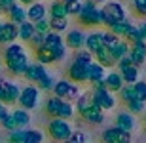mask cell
<instances>
[{"label":"cell","mask_w":146,"mask_h":143,"mask_svg":"<svg viewBox=\"0 0 146 143\" xmlns=\"http://www.w3.org/2000/svg\"><path fill=\"white\" fill-rule=\"evenodd\" d=\"M49 15H51V19H66L68 17V11H66L65 2L55 0L53 4L49 6Z\"/></svg>","instance_id":"d4e9b609"},{"label":"cell","mask_w":146,"mask_h":143,"mask_svg":"<svg viewBox=\"0 0 146 143\" xmlns=\"http://www.w3.org/2000/svg\"><path fill=\"white\" fill-rule=\"evenodd\" d=\"M66 27H68V19H49V29H51V33L61 34L63 31H66Z\"/></svg>","instance_id":"e575fe53"},{"label":"cell","mask_w":146,"mask_h":143,"mask_svg":"<svg viewBox=\"0 0 146 143\" xmlns=\"http://www.w3.org/2000/svg\"><path fill=\"white\" fill-rule=\"evenodd\" d=\"M4 90H6V80H0V103L4 101Z\"/></svg>","instance_id":"f5cc1de1"},{"label":"cell","mask_w":146,"mask_h":143,"mask_svg":"<svg viewBox=\"0 0 146 143\" xmlns=\"http://www.w3.org/2000/svg\"><path fill=\"white\" fill-rule=\"evenodd\" d=\"M68 78L72 82H87V65L80 61H72L68 65Z\"/></svg>","instance_id":"8fae6325"},{"label":"cell","mask_w":146,"mask_h":143,"mask_svg":"<svg viewBox=\"0 0 146 143\" xmlns=\"http://www.w3.org/2000/svg\"><path fill=\"white\" fill-rule=\"evenodd\" d=\"M61 2H65V4H68V2H76V0H61Z\"/></svg>","instance_id":"6f0895ef"},{"label":"cell","mask_w":146,"mask_h":143,"mask_svg":"<svg viewBox=\"0 0 146 143\" xmlns=\"http://www.w3.org/2000/svg\"><path fill=\"white\" fill-rule=\"evenodd\" d=\"M44 48L48 50V52H51V54H55L57 50L65 48V38L57 33H48L46 38H44Z\"/></svg>","instance_id":"9a60e30c"},{"label":"cell","mask_w":146,"mask_h":143,"mask_svg":"<svg viewBox=\"0 0 146 143\" xmlns=\"http://www.w3.org/2000/svg\"><path fill=\"white\" fill-rule=\"evenodd\" d=\"M129 57L133 61L135 67H141L146 61V42H137V44H131L129 50Z\"/></svg>","instance_id":"7c38bea8"},{"label":"cell","mask_w":146,"mask_h":143,"mask_svg":"<svg viewBox=\"0 0 146 143\" xmlns=\"http://www.w3.org/2000/svg\"><path fill=\"white\" fill-rule=\"evenodd\" d=\"M65 143H72V141H70V139H68V141H65Z\"/></svg>","instance_id":"91938a15"},{"label":"cell","mask_w":146,"mask_h":143,"mask_svg":"<svg viewBox=\"0 0 146 143\" xmlns=\"http://www.w3.org/2000/svg\"><path fill=\"white\" fill-rule=\"evenodd\" d=\"M133 126H135V118L131 116V113H127V111H119L118 115H116V128L123 130V132H131Z\"/></svg>","instance_id":"d6986e66"},{"label":"cell","mask_w":146,"mask_h":143,"mask_svg":"<svg viewBox=\"0 0 146 143\" xmlns=\"http://www.w3.org/2000/svg\"><path fill=\"white\" fill-rule=\"evenodd\" d=\"M131 88H133V94H135L137 101H142V103H144V101H146V82H144V80L135 82Z\"/></svg>","instance_id":"836d02e7"},{"label":"cell","mask_w":146,"mask_h":143,"mask_svg":"<svg viewBox=\"0 0 146 143\" xmlns=\"http://www.w3.org/2000/svg\"><path fill=\"white\" fill-rule=\"evenodd\" d=\"M44 38H46V34H40V33H34V36L29 42H31V46H33L34 50H38V48H42L44 46Z\"/></svg>","instance_id":"bcb514c9"},{"label":"cell","mask_w":146,"mask_h":143,"mask_svg":"<svg viewBox=\"0 0 146 143\" xmlns=\"http://www.w3.org/2000/svg\"><path fill=\"white\" fill-rule=\"evenodd\" d=\"M48 134L49 138L53 139V141H59V143H65L70 139V136L74 134L72 130L70 122L68 120H63V118H51L48 124Z\"/></svg>","instance_id":"277c9868"},{"label":"cell","mask_w":146,"mask_h":143,"mask_svg":"<svg viewBox=\"0 0 146 143\" xmlns=\"http://www.w3.org/2000/svg\"><path fill=\"white\" fill-rule=\"evenodd\" d=\"M8 115H10V113H8V109H6V105L0 103V122H4V118H6Z\"/></svg>","instance_id":"816d5d0a"},{"label":"cell","mask_w":146,"mask_h":143,"mask_svg":"<svg viewBox=\"0 0 146 143\" xmlns=\"http://www.w3.org/2000/svg\"><path fill=\"white\" fill-rule=\"evenodd\" d=\"M61 103H63V99H59V97H49L48 99V103H46V113H48L51 118H57V113H59V109H61Z\"/></svg>","instance_id":"4dcf8cb0"},{"label":"cell","mask_w":146,"mask_h":143,"mask_svg":"<svg viewBox=\"0 0 146 143\" xmlns=\"http://www.w3.org/2000/svg\"><path fill=\"white\" fill-rule=\"evenodd\" d=\"M119 77H121L123 84L133 86L135 82H139V67H135V65L125 67V69H121V71H119Z\"/></svg>","instance_id":"7402d4cb"},{"label":"cell","mask_w":146,"mask_h":143,"mask_svg":"<svg viewBox=\"0 0 146 143\" xmlns=\"http://www.w3.org/2000/svg\"><path fill=\"white\" fill-rule=\"evenodd\" d=\"M13 4H15V0H0V11H6L8 13Z\"/></svg>","instance_id":"681fc988"},{"label":"cell","mask_w":146,"mask_h":143,"mask_svg":"<svg viewBox=\"0 0 146 143\" xmlns=\"http://www.w3.org/2000/svg\"><path fill=\"white\" fill-rule=\"evenodd\" d=\"M11 118L15 120L17 128H23V126H27L29 122H31V115H29L27 111H23V109H15L13 113H10Z\"/></svg>","instance_id":"f546056e"},{"label":"cell","mask_w":146,"mask_h":143,"mask_svg":"<svg viewBox=\"0 0 146 143\" xmlns=\"http://www.w3.org/2000/svg\"><path fill=\"white\" fill-rule=\"evenodd\" d=\"M125 42H129V44H137V42H144L142 40V36H141V31H139V27H131V31L127 33V36H125Z\"/></svg>","instance_id":"d590c367"},{"label":"cell","mask_w":146,"mask_h":143,"mask_svg":"<svg viewBox=\"0 0 146 143\" xmlns=\"http://www.w3.org/2000/svg\"><path fill=\"white\" fill-rule=\"evenodd\" d=\"M34 55H36V63H40V65H49V63H55L53 61V54L51 52H48V50L44 48H38V50H34Z\"/></svg>","instance_id":"83f0119b"},{"label":"cell","mask_w":146,"mask_h":143,"mask_svg":"<svg viewBox=\"0 0 146 143\" xmlns=\"http://www.w3.org/2000/svg\"><path fill=\"white\" fill-rule=\"evenodd\" d=\"M133 65V61H131V57L127 55V57H123V59H119V61H116V67H118L119 71L121 69H125V67H131Z\"/></svg>","instance_id":"c3c4849f"},{"label":"cell","mask_w":146,"mask_h":143,"mask_svg":"<svg viewBox=\"0 0 146 143\" xmlns=\"http://www.w3.org/2000/svg\"><path fill=\"white\" fill-rule=\"evenodd\" d=\"M34 23H31V21H25L23 25H19L17 27V38H21V40H25V42H29V40L34 36Z\"/></svg>","instance_id":"4316f807"},{"label":"cell","mask_w":146,"mask_h":143,"mask_svg":"<svg viewBox=\"0 0 146 143\" xmlns=\"http://www.w3.org/2000/svg\"><path fill=\"white\" fill-rule=\"evenodd\" d=\"M129 50H131V44H129V42H125V40H119L118 46L112 50L114 59L119 61V59H123V57H127V55H129Z\"/></svg>","instance_id":"f1b7e54d"},{"label":"cell","mask_w":146,"mask_h":143,"mask_svg":"<svg viewBox=\"0 0 146 143\" xmlns=\"http://www.w3.org/2000/svg\"><path fill=\"white\" fill-rule=\"evenodd\" d=\"M65 46L70 48V50H74V52L84 50V46H86V34L82 33L80 29H72V31H68V34L65 36Z\"/></svg>","instance_id":"30bf717a"},{"label":"cell","mask_w":146,"mask_h":143,"mask_svg":"<svg viewBox=\"0 0 146 143\" xmlns=\"http://www.w3.org/2000/svg\"><path fill=\"white\" fill-rule=\"evenodd\" d=\"M93 4H103V2H106V0H91Z\"/></svg>","instance_id":"9f6ffc18"},{"label":"cell","mask_w":146,"mask_h":143,"mask_svg":"<svg viewBox=\"0 0 146 143\" xmlns=\"http://www.w3.org/2000/svg\"><path fill=\"white\" fill-rule=\"evenodd\" d=\"M70 141L72 143H86V136H84L82 132H74L70 136Z\"/></svg>","instance_id":"f907efd6"},{"label":"cell","mask_w":146,"mask_h":143,"mask_svg":"<svg viewBox=\"0 0 146 143\" xmlns=\"http://www.w3.org/2000/svg\"><path fill=\"white\" fill-rule=\"evenodd\" d=\"M142 111H144V103L142 101L133 99V101L127 103V113H142Z\"/></svg>","instance_id":"ee69618b"},{"label":"cell","mask_w":146,"mask_h":143,"mask_svg":"<svg viewBox=\"0 0 146 143\" xmlns=\"http://www.w3.org/2000/svg\"><path fill=\"white\" fill-rule=\"evenodd\" d=\"M17 38V25L13 23H4L0 29V44H13Z\"/></svg>","instance_id":"e0dca14e"},{"label":"cell","mask_w":146,"mask_h":143,"mask_svg":"<svg viewBox=\"0 0 146 143\" xmlns=\"http://www.w3.org/2000/svg\"><path fill=\"white\" fill-rule=\"evenodd\" d=\"M4 61H6V67L10 69V73L21 75V77L25 75V71H27V67H29V57L25 54V48L21 44H15V42L6 48Z\"/></svg>","instance_id":"6da1fadb"},{"label":"cell","mask_w":146,"mask_h":143,"mask_svg":"<svg viewBox=\"0 0 146 143\" xmlns=\"http://www.w3.org/2000/svg\"><path fill=\"white\" fill-rule=\"evenodd\" d=\"M103 143H131V134L112 126L103 132Z\"/></svg>","instance_id":"9c48e42d"},{"label":"cell","mask_w":146,"mask_h":143,"mask_svg":"<svg viewBox=\"0 0 146 143\" xmlns=\"http://www.w3.org/2000/svg\"><path fill=\"white\" fill-rule=\"evenodd\" d=\"M118 94H119V97H121V101H123L125 105L135 99V94H133V88H131V86H123V88L119 90Z\"/></svg>","instance_id":"60d3db41"},{"label":"cell","mask_w":146,"mask_h":143,"mask_svg":"<svg viewBox=\"0 0 146 143\" xmlns=\"http://www.w3.org/2000/svg\"><path fill=\"white\" fill-rule=\"evenodd\" d=\"M40 88L42 90H46V92H53V86H55V82H53V78L49 77V75H46V77L42 78V80H40Z\"/></svg>","instance_id":"7bdbcfd3"},{"label":"cell","mask_w":146,"mask_h":143,"mask_svg":"<svg viewBox=\"0 0 146 143\" xmlns=\"http://www.w3.org/2000/svg\"><path fill=\"white\" fill-rule=\"evenodd\" d=\"M95 59H97V63L101 67H114L116 65V59H114V55H112V52H108L106 48H103V50H99L97 54L93 55Z\"/></svg>","instance_id":"cb8c5ba5"},{"label":"cell","mask_w":146,"mask_h":143,"mask_svg":"<svg viewBox=\"0 0 146 143\" xmlns=\"http://www.w3.org/2000/svg\"><path fill=\"white\" fill-rule=\"evenodd\" d=\"M76 111L89 124H101L104 120V115H103L104 111L99 109L97 105L93 103L89 94H80V97L76 99Z\"/></svg>","instance_id":"7a4b0ae2"},{"label":"cell","mask_w":146,"mask_h":143,"mask_svg":"<svg viewBox=\"0 0 146 143\" xmlns=\"http://www.w3.org/2000/svg\"><path fill=\"white\" fill-rule=\"evenodd\" d=\"M19 4H23V6H31V4H34V0H17Z\"/></svg>","instance_id":"11a10c76"},{"label":"cell","mask_w":146,"mask_h":143,"mask_svg":"<svg viewBox=\"0 0 146 143\" xmlns=\"http://www.w3.org/2000/svg\"><path fill=\"white\" fill-rule=\"evenodd\" d=\"M121 38H118L116 34H112L110 31H106V33H103V48H106L108 52H112L116 46H118V42Z\"/></svg>","instance_id":"1f68e13d"},{"label":"cell","mask_w":146,"mask_h":143,"mask_svg":"<svg viewBox=\"0 0 146 143\" xmlns=\"http://www.w3.org/2000/svg\"><path fill=\"white\" fill-rule=\"evenodd\" d=\"M8 17H10V23H13V25H23V23L27 21V10L23 8L21 4H13L11 6V10L8 11Z\"/></svg>","instance_id":"ac0fdd59"},{"label":"cell","mask_w":146,"mask_h":143,"mask_svg":"<svg viewBox=\"0 0 146 143\" xmlns=\"http://www.w3.org/2000/svg\"><path fill=\"white\" fill-rule=\"evenodd\" d=\"M82 25H101V8H97V4H93L91 0L87 2H82V11L78 15Z\"/></svg>","instance_id":"8992f818"},{"label":"cell","mask_w":146,"mask_h":143,"mask_svg":"<svg viewBox=\"0 0 146 143\" xmlns=\"http://www.w3.org/2000/svg\"><path fill=\"white\" fill-rule=\"evenodd\" d=\"M38 99H40V92H38L36 86H27V88H23L21 90V94H19V105H21V109L23 111H31L34 109L38 105Z\"/></svg>","instance_id":"ba28073f"},{"label":"cell","mask_w":146,"mask_h":143,"mask_svg":"<svg viewBox=\"0 0 146 143\" xmlns=\"http://www.w3.org/2000/svg\"><path fill=\"white\" fill-rule=\"evenodd\" d=\"M91 101L97 105L99 109H103V111H110V109H114V107H116V97H114V94H110L106 88L93 90Z\"/></svg>","instance_id":"52a82bcc"},{"label":"cell","mask_w":146,"mask_h":143,"mask_svg":"<svg viewBox=\"0 0 146 143\" xmlns=\"http://www.w3.org/2000/svg\"><path fill=\"white\" fill-rule=\"evenodd\" d=\"M72 116H74V105L68 103V101H63V103H61L59 113H57V118L68 120V118H72Z\"/></svg>","instance_id":"d6a6232c"},{"label":"cell","mask_w":146,"mask_h":143,"mask_svg":"<svg viewBox=\"0 0 146 143\" xmlns=\"http://www.w3.org/2000/svg\"><path fill=\"white\" fill-rule=\"evenodd\" d=\"M53 95L70 103L80 97V90H78V84H72L70 80H59L53 86Z\"/></svg>","instance_id":"5b68a950"},{"label":"cell","mask_w":146,"mask_h":143,"mask_svg":"<svg viewBox=\"0 0 146 143\" xmlns=\"http://www.w3.org/2000/svg\"><path fill=\"white\" fill-rule=\"evenodd\" d=\"M2 124H4V128H6V130H10V132H13V130H19V128H17V124H15V120L11 118V115L6 116Z\"/></svg>","instance_id":"7dc6e473"},{"label":"cell","mask_w":146,"mask_h":143,"mask_svg":"<svg viewBox=\"0 0 146 143\" xmlns=\"http://www.w3.org/2000/svg\"><path fill=\"white\" fill-rule=\"evenodd\" d=\"M74 61H80V63H84V65H89V63H93V55L89 54L86 48H84V50H78V52H76Z\"/></svg>","instance_id":"8d00e7d4"},{"label":"cell","mask_w":146,"mask_h":143,"mask_svg":"<svg viewBox=\"0 0 146 143\" xmlns=\"http://www.w3.org/2000/svg\"><path fill=\"white\" fill-rule=\"evenodd\" d=\"M46 75L48 73H46V67L44 65H40V63H29V67H27V71H25L23 77L27 78V80H31V82H40Z\"/></svg>","instance_id":"4fadbf2b"},{"label":"cell","mask_w":146,"mask_h":143,"mask_svg":"<svg viewBox=\"0 0 146 143\" xmlns=\"http://www.w3.org/2000/svg\"><path fill=\"white\" fill-rule=\"evenodd\" d=\"M66 6V11H68V15H80L82 11V0H76V2H68Z\"/></svg>","instance_id":"b9f144b4"},{"label":"cell","mask_w":146,"mask_h":143,"mask_svg":"<svg viewBox=\"0 0 146 143\" xmlns=\"http://www.w3.org/2000/svg\"><path fill=\"white\" fill-rule=\"evenodd\" d=\"M125 21V8L119 2H106L104 8H101V25L112 27L114 23Z\"/></svg>","instance_id":"3957f363"},{"label":"cell","mask_w":146,"mask_h":143,"mask_svg":"<svg viewBox=\"0 0 146 143\" xmlns=\"http://www.w3.org/2000/svg\"><path fill=\"white\" fill-rule=\"evenodd\" d=\"M19 94H21V90L19 86L13 82H6V90H4V105H10V103H15L17 99H19Z\"/></svg>","instance_id":"603a6c76"},{"label":"cell","mask_w":146,"mask_h":143,"mask_svg":"<svg viewBox=\"0 0 146 143\" xmlns=\"http://www.w3.org/2000/svg\"><path fill=\"white\" fill-rule=\"evenodd\" d=\"M103 78H104V67H101L97 61H93V63L87 65V82L97 84V82H101Z\"/></svg>","instance_id":"ffe728a7"},{"label":"cell","mask_w":146,"mask_h":143,"mask_svg":"<svg viewBox=\"0 0 146 143\" xmlns=\"http://www.w3.org/2000/svg\"><path fill=\"white\" fill-rule=\"evenodd\" d=\"M34 31L36 33H40V34H48V33H51V29H49V19H40V21H36L34 23Z\"/></svg>","instance_id":"ab89813d"},{"label":"cell","mask_w":146,"mask_h":143,"mask_svg":"<svg viewBox=\"0 0 146 143\" xmlns=\"http://www.w3.org/2000/svg\"><path fill=\"white\" fill-rule=\"evenodd\" d=\"M103 84H104V88L108 90L110 94H114V92H119V90L125 86L123 80H121V77H119V73H108V75H104Z\"/></svg>","instance_id":"5bb4252c"},{"label":"cell","mask_w":146,"mask_h":143,"mask_svg":"<svg viewBox=\"0 0 146 143\" xmlns=\"http://www.w3.org/2000/svg\"><path fill=\"white\" fill-rule=\"evenodd\" d=\"M139 31H141V36H142V40L146 42V23H142L141 27H139Z\"/></svg>","instance_id":"db71d44e"},{"label":"cell","mask_w":146,"mask_h":143,"mask_svg":"<svg viewBox=\"0 0 146 143\" xmlns=\"http://www.w3.org/2000/svg\"><path fill=\"white\" fill-rule=\"evenodd\" d=\"M42 139L44 136L38 130H27V134H25V143H42Z\"/></svg>","instance_id":"74e56055"},{"label":"cell","mask_w":146,"mask_h":143,"mask_svg":"<svg viewBox=\"0 0 146 143\" xmlns=\"http://www.w3.org/2000/svg\"><path fill=\"white\" fill-rule=\"evenodd\" d=\"M131 27H133V23H129L127 19H125V21L114 23L112 27H110V33H112V34H116L118 38H121V40H123L125 36H127V33L131 31Z\"/></svg>","instance_id":"484cf974"},{"label":"cell","mask_w":146,"mask_h":143,"mask_svg":"<svg viewBox=\"0 0 146 143\" xmlns=\"http://www.w3.org/2000/svg\"><path fill=\"white\" fill-rule=\"evenodd\" d=\"M133 2V8L141 17H146V0H131Z\"/></svg>","instance_id":"f6af8a7d"},{"label":"cell","mask_w":146,"mask_h":143,"mask_svg":"<svg viewBox=\"0 0 146 143\" xmlns=\"http://www.w3.org/2000/svg\"><path fill=\"white\" fill-rule=\"evenodd\" d=\"M84 48L91 55H95L99 50H103V33H89L86 34V46Z\"/></svg>","instance_id":"2e32d148"},{"label":"cell","mask_w":146,"mask_h":143,"mask_svg":"<svg viewBox=\"0 0 146 143\" xmlns=\"http://www.w3.org/2000/svg\"><path fill=\"white\" fill-rule=\"evenodd\" d=\"M44 17H46V6L40 4V2L31 4V8L27 10V21L36 23V21H40V19H44Z\"/></svg>","instance_id":"44dd1931"},{"label":"cell","mask_w":146,"mask_h":143,"mask_svg":"<svg viewBox=\"0 0 146 143\" xmlns=\"http://www.w3.org/2000/svg\"><path fill=\"white\" fill-rule=\"evenodd\" d=\"M2 25H4V21H0V29H2Z\"/></svg>","instance_id":"680465c9"},{"label":"cell","mask_w":146,"mask_h":143,"mask_svg":"<svg viewBox=\"0 0 146 143\" xmlns=\"http://www.w3.org/2000/svg\"><path fill=\"white\" fill-rule=\"evenodd\" d=\"M25 134L27 130H13L8 136V143H25Z\"/></svg>","instance_id":"f35d334b"}]
</instances>
